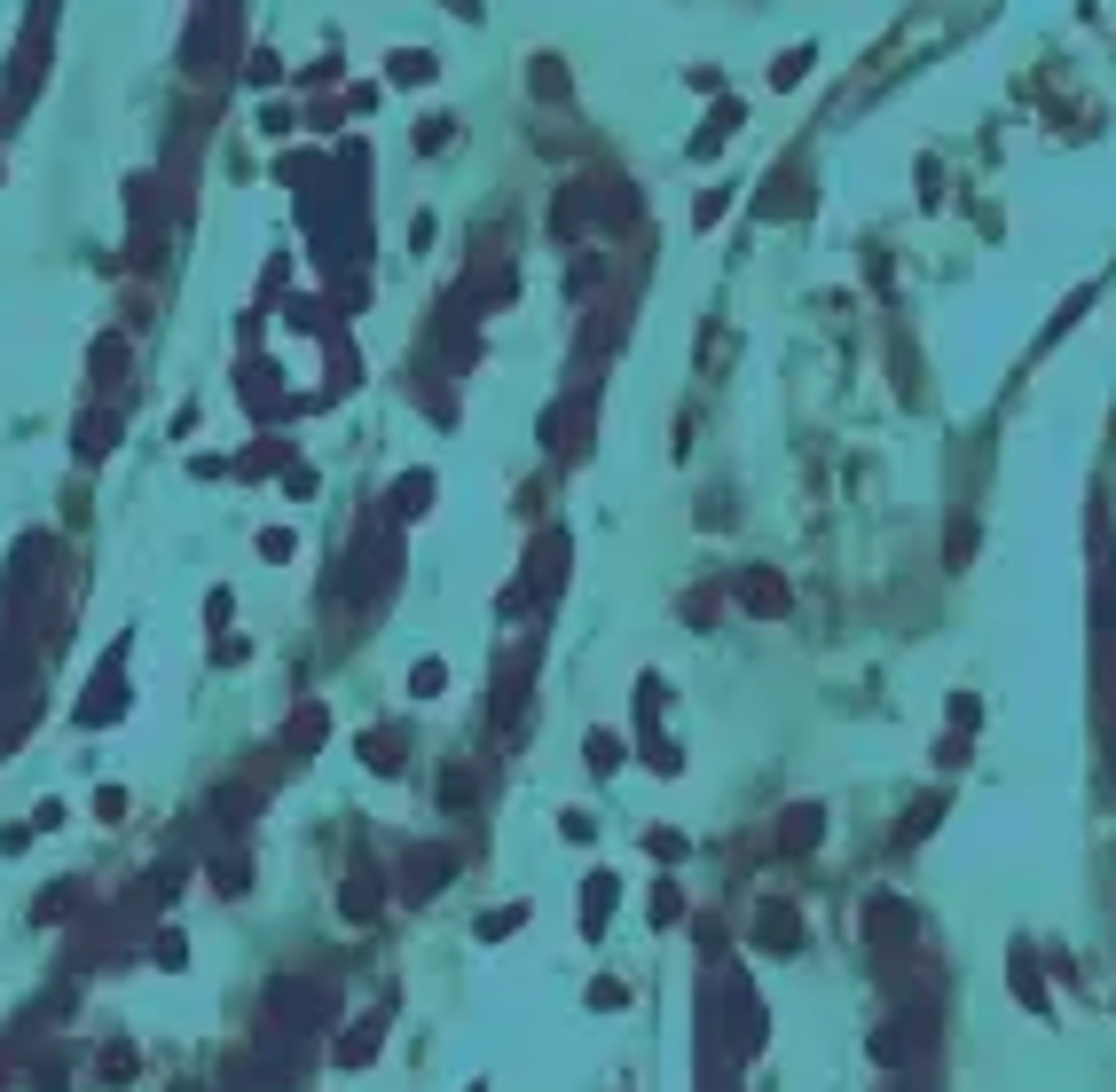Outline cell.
I'll return each instance as SVG.
<instances>
[{"label":"cell","instance_id":"11","mask_svg":"<svg viewBox=\"0 0 1116 1092\" xmlns=\"http://www.w3.org/2000/svg\"><path fill=\"white\" fill-rule=\"evenodd\" d=\"M779 841H787V849H818V810H787Z\"/></svg>","mask_w":1116,"mask_h":1092},{"label":"cell","instance_id":"2","mask_svg":"<svg viewBox=\"0 0 1116 1092\" xmlns=\"http://www.w3.org/2000/svg\"><path fill=\"white\" fill-rule=\"evenodd\" d=\"M268 1006H275V1014H299V1022H323L331 1014V990L323 982H268Z\"/></svg>","mask_w":1116,"mask_h":1092},{"label":"cell","instance_id":"24","mask_svg":"<svg viewBox=\"0 0 1116 1092\" xmlns=\"http://www.w3.org/2000/svg\"><path fill=\"white\" fill-rule=\"evenodd\" d=\"M464 1092H488V1077H480V1085H464Z\"/></svg>","mask_w":1116,"mask_h":1092},{"label":"cell","instance_id":"1","mask_svg":"<svg viewBox=\"0 0 1116 1092\" xmlns=\"http://www.w3.org/2000/svg\"><path fill=\"white\" fill-rule=\"evenodd\" d=\"M755 952H771V959H794V952H802V920H794V904L771 896L763 912H755Z\"/></svg>","mask_w":1116,"mask_h":1092},{"label":"cell","instance_id":"20","mask_svg":"<svg viewBox=\"0 0 1116 1092\" xmlns=\"http://www.w3.org/2000/svg\"><path fill=\"white\" fill-rule=\"evenodd\" d=\"M802 71H810V48H794V55H779V64H771V79H779V87H794Z\"/></svg>","mask_w":1116,"mask_h":1092},{"label":"cell","instance_id":"7","mask_svg":"<svg viewBox=\"0 0 1116 1092\" xmlns=\"http://www.w3.org/2000/svg\"><path fill=\"white\" fill-rule=\"evenodd\" d=\"M613 904H622V880H613V873H590V888H582V927L613 920Z\"/></svg>","mask_w":1116,"mask_h":1092},{"label":"cell","instance_id":"6","mask_svg":"<svg viewBox=\"0 0 1116 1092\" xmlns=\"http://www.w3.org/2000/svg\"><path fill=\"white\" fill-rule=\"evenodd\" d=\"M433 503V472H409V480H393V495H386V511L393 519H417Z\"/></svg>","mask_w":1116,"mask_h":1092},{"label":"cell","instance_id":"3","mask_svg":"<svg viewBox=\"0 0 1116 1092\" xmlns=\"http://www.w3.org/2000/svg\"><path fill=\"white\" fill-rule=\"evenodd\" d=\"M377 1045H386V1022H354V1029H338V1069H370V1061H377Z\"/></svg>","mask_w":1116,"mask_h":1092},{"label":"cell","instance_id":"19","mask_svg":"<svg viewBox=\"0 0 1116 1092\" xmlns=\"http://www.w3.org/2000/svg\"><path fill=\"white\" fill-rule=\"evenodd\" d=\"M157 967H173V975H182V967H189V943L182 936H157V952H150Z\"/></svg>","mask_w":1116,"mask_h":1092},{"label":"cell","instance_id":"15","mask_svg":"<svg viewBox=\"0 0 1116 1092\" xmlns=\"http://www.w3.org/2000/svg\"><path fill=\"white\" fill-rule=\"evenodd\" d=\"M669 920H684V888H676V880L653 888V927H669Z\"/></svg>","mask_w":1116,"mask_h":1092},{"label":"cell","instance_id":"5","mask_svg":"<svg viewBox=\"0 0 1116 1092\" xmlns=\"http://www.w3.org/2000/svg\"><path fill=\"white\" fill-rule=\"evenodd\" d=\"M449 873H456V857H449V849H425V857H409V880H402V888H409V896H433V888H441Z\"/></svg>","mask_w":1116,"mask_h":1092},{"label":"cell","instance_id":"12","mask_svg":"<svg viewBox=\"0 0 1116 1092\" xmlns=\"http://www.w3.org/2000/svg\"><path fill=\"white\" fill-rule=\"evenodd\" d=\"M622 1006H629V982H613V975L590 982V1014H622Z\"/></svg>","mask_w":1116,"mask_h":1092},{"label":"cell","instance_id":"8","mask_svg":"<svg viewBox=\"0 0 1116 1092\" xmlns=\"http://www.w3.org/2000/svg\"><path fill=\"white\" fill-rule=\"evenodd\" d=\"M338 912H346V920H377V880L354 873L346 888H338Z\"/></svg>","mask_w":1116,"mask_h":1092},{"label":"cell","instance_id":"14","mask_svg":"<svg viewBox=\"0 0 1116 1092\" xmlns=\"http://www.w3.org/2000/svg\"><path fill=\"white\" fill-rule=\"evenodd\" d=\"M590 771H597V778L622 771V739H613V732H590Z\"/></svg>","mask_w":1116,"mask_h":1092},{"label":"cell","instance_id":"9","mask_svg":"<svg viewBox=\"0 0 1116 1092\" xmlns=\"http://www.w3.org/2000/svg\"><path fill=\"white\" fill-rule=\"evenodd\" d=\"M118 449V417H87L79 424V456H111Z\"/></svg>","mask_w":1116,"mask_h":1092},{"label":"cell","instance_id":"16","mask_svg":"<svg viewBox=\"0 0 1116 1092\" xmlns=\"http://www.w3.org/2000/svg\"><path fill=\"white\" fill-rule=\"evenodd\" d=\"M393 79H402V87H409V79L425 87V79H433V55H425V48H402V55H393Z\"/></svg>","mask_w":1116,"mask_h":1092},{"label":"cell","instance_id":"4","mask_svg":"<svg viewBox=\"0 0 1116 1092\" xmlns=\"http://www.w3.org/2000/svg\"><path fill=\"white\" fill-rule=\"evenodd\" d=\"M740 605H747V614H787V582L755 566V574H740Z\"/></svg>","mask_w":1116,"mask_h":1092},{"label":"cell","instance_id":"10","mask_svg":"<svg viewBox=\"0 0 1116 1092\" xmlns=\"http://www.w3.org/2000/svg\"><path fill=\"white\" fill-rule=\"evenodd\" d=\"M520 927H527V904H495L480 920V943H504V936H520Z\"/></svg>","mask_w":1116,"mask_h":1092},{"label":"cell","instance_id":"22","mask_svg":"<svg viewBox=\"0 0 1116 1092\" xmlns=\"http://www.w3.org/2000/svg\"><path fill=\"white\" fill-rule=\"evenodd\" d=\"M558 834H567V841H590L597 825H590V810H567V818H558Z\"/></svg>","mask_w":1116,"mask_h":1092},{"label":"cell","instance_id":"13","mask_svg":"<svg viewBox=\"0 0 1116 1092\" xmlns=\"http://www.w3.org/2000/svg\"><path fill=\"white\" fill-rule=\"evenodd\" d=\"M213 888H221V896H244V888H252V864H244V857H221V864H213Z\"/></svg>","mask_w":1116,"mask_h":1092},{"label":"cell","instance_id":"18","mask_svg":"<svg viewBox=\"0 0 1116 1092\" xmlns=\"http://www.w3.org/2000/svg\"><path fill=\"white\" fill-rule=\"evenodd\" d=\"M260 558H275V566L299 558V535H291V527H268V535H260Z\"/></svg>","mask_w":1116,"mask_h":1092},{"label":"cell","instance_id":"23","mask_svg":"<svg viewBox=\"0 0 1116 1092\" xmlns=\"http://www.w3.org/2000/svg\"><path fill=\"white\" fill-rule=\"evenodd\" d=\"M645 849H653V857H669V864H676V857H684V834H645Z\"/></svg>","mask_w":1116,"mask_h":1092},{"label":"cell","instance_id":"21","mask_svg":"<svg viewBox=\"0 0 1116 1092\" xmlns=\"http://www.w3.org/2000/svg\"><path fill=\"white\" fill-rule=\"evenodd\" d=\"M134 1077V1054H126V1045H111V1054H103V1085H126Z\"/></svg>","mask_w":1116,"mask_h":1092},{"label":"cell","instance_id":"17","mask_svg":"<svg viewBox=\"0 0 1116 1092\" xmlns=\"http://www.w3.org/2000/svg\"><path fill=\"white\" fill-rule=\"evenodd\" d=\"M441 684H449V669H441V660H417V669H409V692H417V700H433Z\"/></svg>","mask_w":1116,"mask_h":1092}]
</instances>
